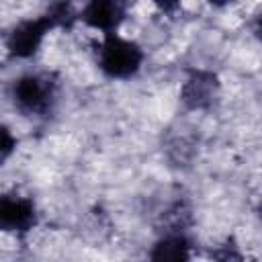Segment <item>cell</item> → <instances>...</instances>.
<instances>
[{
	"instance_id": "9",
	"label": "cell",
	"mask_w": 262,
	"mask_h": 262,
	"mask_svg": "<svg viewBox=\"0 0 262 262\" xmlns=\"http://www.w3.org/2000/svg\"><path fill=\"white\" fill-rule=\"evenodd\" d=\"M160 10H164V12H174L176 8H178V4H180V0H151Z\"/></svg>"
},
{
	"instance_id": "8",
	"label": "cell",
	"mask_w": 262,
	"mask_h": 262,
	"mask_svg": "<svg viewBox=\"0 0 262 262\" xmlns=\"http://www.w3.org/2000/svg\"><path fill=\"white\" fill-rule=\"evenodd\" d=\"M16 147V139L6 125H0V164H4Z\"/></svg>"
},
{
	"instance_id": "1",
	"label": "cell",
	"mask_w": 262,
	"mask_h": 262,
	"mask_svg": "<svg viewBox=\"0 0 262 262\" xmlns=\"http://www.w3.org/2000/svg\"><path fill=\"white\" fill-rule=\"evenodd\" d=\"M143 51L137 43L119 37L115 31L104 33L98 49V66L108 78H131L139 72Z\"/></svg>"
},
{
	"instance_id": "2",
	"label": "cell",
	"mask_w": 262,
	"mask_h": 262,
	"mask_svg": "<svg viewBox=\"0 0 262 262\" xmlns=\"http://www.w3.org/2000/svg\"><path fill=\"white\" fill-rule=\"evenodd\" d=\"M16 106L27 115H45L53 108L57 84L47 74H27L12 88Z\"/></svg>"
},
{
	"instance_id": "7",
	"label": "cell",
	"mask_w": 262,
	"mask_h": 262,
	"mask_svg": "<svg viewBox=\"0 0 262 262\" xmlns=\"http://www.w3.org/2000/svg\"><path fill=\"white\" fill-rule=\"evenodd\" d=\"M188 248H190L188 239L180 231H174V233H168L166 237H162L154 246L149 256L154 260H186V258H190Z\"/></svg>"
},
{
	"instance_id": "3",
	"label": "cell",
	"mask_w": 262,
	"mask_h": 262,
	"mask_svg": "<svg viewBox=\"0 0 262 262\" xmlns=\"http://www.w3.org/2000/svg\"><path fill=\"white\" fill-rule=\"evenodd\" d=\"M55 27H59V23H57V18H55L51 12L39 16V18H35V20H25V23H20V25L14 27L12 33L8 35V41H6L8 53H10L12 57H20V59L31 57L33 53H37V49H39V45L43 43L45 35H47L51 29H55Z\"/></svg>"
},
{
	"instance_id": "10",
	"label": "cell",
	"mask_w": 262,
	"mask_h": 262,
	"mask_svg": "<svg viewBox=\"0 0 262 262\" xmlns=\"http://www.w3.org/2000/svg\"><path fill=\"white\" fill-rule=\"evenodd\" d=\"M209 4H213V6H225V4H229L231 0H207Z\"/></svg>"
},
{
	"instance_id": "5",
	"label": "cell",
	"mask_w": 262,
	"mask_h": 262,
	"mask_svg": "<svg viewBox=\"0 0 262 262\" xmlns=\"http://www.w3.org/2000/svg\"><path fill=\"white\" fill-rule=\"evenodd\" d=\"M129 0H88L80 18L102 33H113L127 14Z\"/></svg>"
},
{
	"instance_id": "4",
	"label": "cell",
	"mask_w": 262,
	"mask_h": 262,
	"mask_svg": "<svg viewBox=\"0 0 262 262\" xmlns=\"http://www.w3.org/2000/svg\"><path fill=\"white\" fill-rule=\"evenodd\" d=\"M37 223V211L31 199L20 194H0V229L8 233H27Z\"/></svg>"
},
{
	"instance_id": "6",
	"label": "cell",
	"mask_w": 262,
	"mask_h": 262,
	"mask_svg": "<svg viewBox=\"0 0 262 262\" xmlns=\"http://www.w3.org/2000/svg\"><path fill=\"white\" fill-rule=\"evenodd\" d=\"M217 90H219L217 76L213 72L196 70L184 82V86L180 90V98H182L186 108H192V111L207 108L217 98Z\"/></svg>"
}]
</instances>
